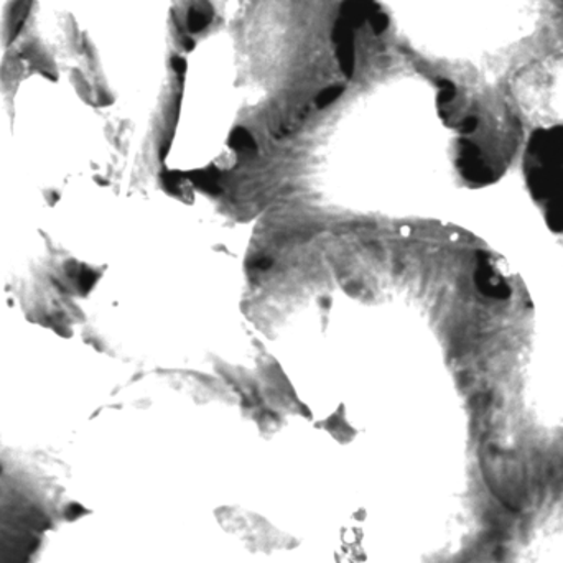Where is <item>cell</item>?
<instances>
[{
    "instance_id": "cell-1",
    "label": "cell",
    "mask_w": 563,
    "mask_h": 563,
    "mask_svg": "<svg viewBox=\"0 0 563 563\" xmlns=\"http://www.w3.org/2000/svg\"><path fill=\"white\" fill-rule=\"evenodd\" d=\"M489 563H563V476L509 509Z\"/></svg>"
},
{
    "instance_id": "cell-2",
    "label": "cell",
    "mask_w": 563,
    "mask_h": 563,
    "mask_svg": "<svg viewBox=\"0 0 563 563\" xmlns=\"http://www.w3.org/2000/svg\"><path fill=\"white\" fill-rule=\"evenodd\" d=\"M526 188L549 230L563 236V125L532 132L522 158Z\"/></svg>"
},
{
    "instance_id": "cell-3",
    "label": "cell",
    "mask_w": 563,
    "mask_h": 563,
    "mask_svg": "<svg viewBox=\"0 0 563 563\" xmlns=\"http://www.w3.org/2000/svg\"><path fill=\"white\" fill-rule=\"evenodd\" d=\"M353 26L338 19L331 30V40L336 45L338 65L344 78L351 79L356 71V40H354Z\"/></svg>"
},
{
    "instance_id": "cell-4",
    "label": "cell",
    "mask_w": 563,
    "mask_h": 563,
    "mask_svg": "<svg viewBox=\"0 0 563 563\" xmlns=\"http://www.w3.org/2000/svg\"><path fill=\"white\" fill-rule=\"evenodd\" d=\"M374 10H376V3L373 0H343L340 7V19L356 30L369 22Z\"/></svg>"
},
{
    "instance_id": "cell-5",
    "label": "cell",
    "mask_w": 563,
    "mask_h": 563,
    "mask_svg": "<svg viewBox=\"0 0 563 563\" xmlns=\"http://www.w3.org/2000/svg\"><path fill=\"white\" fill-rule=\"evenodd\" d=\"M211 15L208 12H205L203 9H198V7H191L188 10L187 15V26L191 33H200L210 25Z\"/></svg>"
},
{
    "instance_id": "cell-6",
    "label": "cell",
    "mask_w": 563,
    "mask_h": 563,
    "mask_svg": "<svg viewBox=\"0 0 563 563\" xmlns=\"http://www.w3.org/2000/svg\"><path fill=\"white\" fill-rule=\"evenodd\" d=\"M343 92L344 88L341 85L328 86V88H324L323 91L318 92L317 99H314V102H317V108H328V106L333 104V102L336 101V99L340 98Z\"/></svg>"
},
{
    "instance_id": "cell-7",
    "label": "cell",
    "mask_w": 563,
    "mask_h": 563,
    "mask_svg": "<svg viewBox=\"0 0 563 563\" xmlns=\"http://www.w3.org/2000/svg\"><path fill=\"white\" fill-rule=\"evenodd\" d=\"M367 23H369L374 35H383L389 29V16L376 9Z\"/></svg>"
},
{
    "instance_id": "cell-8",
    "label": "cell",
    "mask_w": 563,
    "mask_h": 563,
    "mask_svg": "<svg viewBox=\"0 0 563 563\" xmlns=\"http://www.w3.org/2000/svg\"><path fill=\"white\" fill-rule=\"evenodd\" d=\"M172 68H174L177 75H185L188 69L187 59L181 58V56H174V58H172Z\"/></svg>"
},
{
    "instance_id": "cell-9",
    "label": "cell",
    "mask_w": 563,
    "mask_h": 563,
    "mask_svg": "<svg viewBox=\"0 0 563 563\" xmlns=\"http://www.w3.org/2000/svg\"><path fill=\"white\" fill-rule=\"evenodd\" d=\"M181 42H184V48L187 49V52H191V49L195 48V45H197V43H195V40L190 38V36H185V38L181 40Z\"/></svg>"
}]
</instances>
